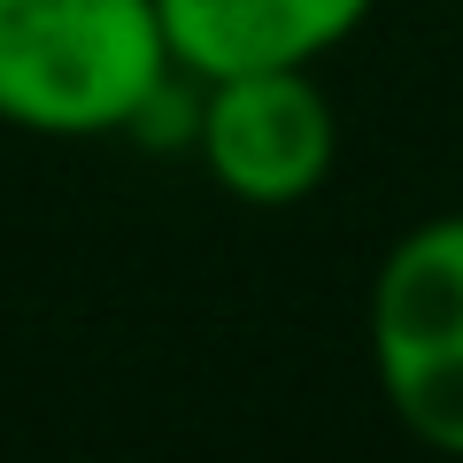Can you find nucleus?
<instances>
[{"label":"nucleus","instance_id":"obj_1","mask_svg":"<svg viewBox=\"0 0 463 463\" xmlns=\"http://www.w3.org/2000/svg\"><path fill=\"white\" fill-rule=\"evenodd\" d=\"M178 78L155 0H0V124L39 139L132 132Z\"/></svg>","mask_w":463,"mask_h":463},{"label":"nucleus","instance_id":"obj_4","mask_svg":"<svg viewBox=\"0 0 463 463\" xmlns=\"http://www.w3.org/2000/svg\"><path fill=\"white\" fill-rule=\"evenodd\" d=\"M379 0H155L170 62L185 78H240V70H309L347 47Z\"/></svg>","mask_w":463,"mask_h":463},{"label":"nucleus","instance_id":"obj_2","mask_svg":"<svg viewBox=\"0 0 463 463\" xmlns=\"http://www.w3.org/2000/svg\"><path fill=\"white\" fill-rule=\"evenodd\" d=\"M371 364L410 440L463 456V209L425 216L371 279Z\"/></svg>","mask_w":463,"mask_h":463},{"label":"nucleus","instance_id":"obj_3","mask_svg":"<svg viewBox=\"0 0 463 463\" xmlns=\"http://www.w3.org/2000/svg\"><path fill=\"white\" fill-rule=\"evenodd\" d=\"M194 155L232 201L255 209H294L332 178L340 155V116L309 70H240V78H201Z\"/></svg>","mask_w":463,"mask_h":463}]
</instances>
